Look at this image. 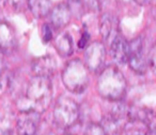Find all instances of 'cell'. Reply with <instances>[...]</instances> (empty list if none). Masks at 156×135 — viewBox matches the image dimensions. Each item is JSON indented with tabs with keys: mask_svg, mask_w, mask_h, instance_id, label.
I'll list each match as a JSON object with an SVG mask.
<instances>
[{
	"mask_svg": "<svg viewBox=\"0 0 156 135\" xmlns=\"http://www.w3.org/2000/svg\"><path fill=\"white\" fill-rule=\"evenodd\" d=\"M52 99V86L49 78L33 76L28 83L25 93L17 100L20 111H32L43 113L49 107Z\"/></svg>",
	"mask_w": 156,
	"mask_h": 135,
	"instance_id": "obj_1",
	"label": "cell"
},
{
	"mask_svg": "<svg viewBox=\"0 0 156 135\" xmlns=\"http://www.w3.org/2000/svg\"><path fill=\"white\" fill-rule=\"evenodd\" d=\"M98 93L104 99L119 102L125 94L126 81L119 69L107 67L102 71L98 82Z\"/></svg>",
	"mask_w": 156,
	"mask_h": 135,
	"instance_id": "obj_2",
	"label": "cell"
},
{
	"mask_svg": "<svg viewBox=\"0 0 156 135\" xmlns=\"http://www.w3.org/2000/svg\"><path fill=\"white\" fill-rule=\"evenodd\" d=\"M62 82L69 91L73 93H81L87 88L89 82L88 68L83 61L73 59L63 70Z\"/></svg>",
	"mask_w": 156,
	"mask_h": 135,
	"instance_id": "obj_3",
	"label": "cell"
},
{
	"mask_svg": "<svg viewBox=\"0 0 156 135\" xmlns=\"http://www.w3.org/2000/svg\"><path fill=\"white\" fill-rule=\"evenodd\" d=\"M79 118V106L72 99L61 97L54 108V120L58 126L69 129L76 124Z\"/></svg>",
	"mask_w": 156,
	"mask_h": 135,
	"instance_id": "obj_4",
	"label": "cell"
},
{
	"mask_svg": "<svg viewBox=\"0 0 156 135\" xmlns=\"http://www.w3.org/2000/svg\"><path fill=\"white\" fill-rule=\"evenodd\" d=\"M127 63L130 69L138 74H143L147 69V57L143 52V41L141 38L133 40L129 42V56Z\"/></svg>",
	"mask_w": 156,
	"mask_h": 135,
	"instance_id": "obj_5",
	"label": "cell"
},
{
	"mask_svg": "<svg viewBox=\"0 0 156 135\" xmlns=\"http://www.w3.org/2000/svg\"><path fill=\"white\" fill-rule=\"evenodd\" d=\"M40 124V114L32 111H20L16 121L17 135H35Z\"/></svg>",
	"mask_w": 156,
	"mask_h": 135,
	"instance_id": "obj_6",
	"label": "cell"
},
{
	"mask_svg": "<svg viewBox=\"0 0 156 135\" xmlns=\"http://www.w3.org/2000/svg\"><path fill=\"white\" fill-rule=\"evenodd\" d=\"M86 67L93 72L101 70L105 61V46L101 42H93L86 47Z\"/></svg>",
	"mask_w": 156,
	"mask_h": 135,
	"instance_id": "obj_7",
	"label": "cell"
},
{
	"mask_svg": "<svg viewBox=\"0 0 156 135\" xmlns=\"http://www.w3.org/2000/svg\"><path fill=\"white\" fill-rule=\"evenodd\" d=\"M110 54L112 59L120 64L127 63L129 56V42L118 35L110 43Z\"/></svg>",
	"mask_w": 156,
	"mask_h": 135,
	"instance_id": "obj_8",
	"label": "cell"
},
{
	"mask_svg": "<svg viewBox=\"0 0 156 135\" xmlns=\"http://www.w3.org/2000/svg\"><path fill=\"white\" fill-rule=\"evenodd\" d=\"M56 70V61L51 56H43L37 58L32 62V71L35 76H43L49 78Z\"/></svg>",
	"mask_w": 156,
	"mask_h": 135,
	"instance_id": "obj_9",
	"label": "cell"
},
{
	"mask_svg": "<svg viewBox=\"0 0 156 135\" xmlns=\"http://www.w3.org/2000/svg\"><path fill=\"white\" fill-rule=\"evenodd\" d=\"M71 20V10L65 3H60L50 11V20L56 28H62L66 26Z\"/></svg>",
	"mask_w": 156,
	"mask_h": 135,
	"instance_id": "obj_10",
	"label": "cell"
},
{
	"mask_svg": "<svg viewBox=\"0 0 156 135\" xmlns=\"http://www.w3.org/2000/svg\"><path fill=\"white\" fill-rule=\"evenodd\" d=\"M100 31L104 40H109L112 37V40L118 35L117 32V22L110 15L102 16L100 22Z\"/></svg>",
	"mask_w": 156,
	"mask_h": 135,
	"instance_id": "obj_11",
	"label": "cell"
},
{
	"mask_svg": "<svg viewBox=\"0 0 156 135\" xmlns=\"http://www.w3.org/2000/svg\"><path fill=\"white\" fill-rule=\"evenodd\" d=\"M28 7L35 17H45L52 10L50 0H28Z\"/></svg>",
	"mask_w": 156,
	"mask_h": 135,
	"instance_id": "obj_12",
	"label": "cell"
},
{
	"mask_svg": "<svg viewBox=\"0 0 156 135\" xmlns=\"http://www.w3.org/2000/svg\"><path fill=\"white\" fill-rule=\"evenodd\" d=\"M120 135H149V130L142 120L130 119L122 129Z\"/></svg>",
	"mask_w": 156,
	"mask_h": 135,
	"instance_id": "obj_13",
	"label": "cell"
},
{
	"mask_svg": "<svg viewBox=\"0 0 156 135\" xmlns=\"http://www.w3.org/2000/svg\"><path fill=\"white\" fill-rule=\"evenodd\" d=\"M56 48L59 54L64 57H69L73 53V44H72V38L67 33L60 35L56 39Z\"/></svg>",
	"mask_w": 156,
	"mask_h": 135,
	"instance_id": "obj_14",
	"label": "cell"
},
{
	"mask_svg": "<svg viewBox=\"0 0 156 135\" xmlns=\"http://www.w3.org/2000/svg\"><path fill=\"white\" fill-rule=\"evenodd\" d=\"M14 44V35L5 24L0 25V47L9 49Z\"/></svg>",
	"mask_w": 156,
	"mask_h": 135,
	"instance_id": "obj_15",
	"label": "cell"
},
{
	"mask_svg": "<svg viewBox=\"0 0 156 135\" xmlns=\"http://www.w3.org/2000/svg\"><path fill=\"white\" fill-rule=\"evenodd\" d=\"M83 135H106V133L101 124L91 123L87 126Z\"/></svg>",
	"mask_w": 156,
	"mask_h": 135,
	"instance_id": "obj_16",
	"label": "cell"
},
{
	"mask_svg": "<svg viewBox=\"0 0 156 135\" xmlns=\"http://www.w3.org/2000/svg\"><path fill=\"white\" fill-rule=\"evenodd\" d=\"M147 57V65L152 69L153 73L156 74V43L152 46V48L150 49Z\"/></svg>",
	"mask_w": 156,
	"mask_h": 135,
	"instance_id": "obj_17",
	"label": "cell"
},
{
	"mask_svg": "<svg viewBox=\"0 0 156 135\" xmlns=\"http://www.w3.org/2000/svg\"><path fill=\"white\" fill-rule=\"evenodd\" d=\"M52 39V30L47 24L43 26V41L48 43Z\"/></svg>",
	"mask_w": 156,
	"mask_h": 135,
	"instance_id": "obj_18",
	"label": "cell"
},
{
	"mask_svg": "<svg viewBox=\"0 0 156 135\" xmlns=\"http://www.w3.org/2000/svg\"><path fill=\"white\" fill-rule=\"evenodd\" d=\"M88 41H89V35H88V32H83V37H81L80 41L78 42V46H79L80 48L87 47Z\"/></svg>",
	"mask_w": 156,
	"mask_h": 135,
	"instance_id": "obj_19",
	"label": "cell"
},
{
	"mask_svg": "<svg viewBox=\"0 0 156 135\" xmlns=\"http://www.w3.org/2000/svg\"><path fill=\"white\" fill-rule=\"evenodd\" d=\"M135 1L141 5H149V3H151L152 0H135Z\"/></svg>",
	"mask_w": 156,
	"mask_h": 135,
	"instance_id": "obj_20",
	"label": "cell"
}]
</instances>
